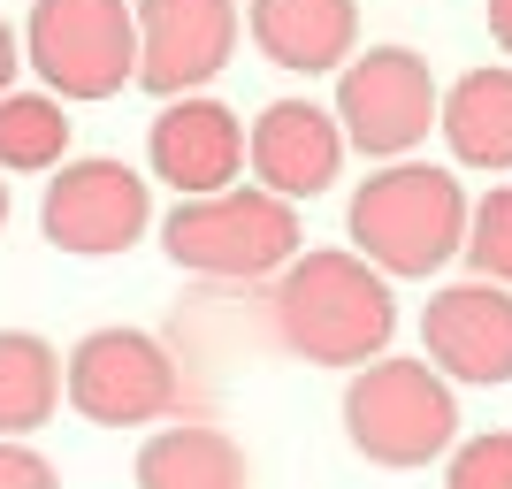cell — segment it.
I'll return each mask as SVG.
<instances>
[{
	"label": "cell",
	"instance_id": "obj_22",
	"mask_svg": "<svg viewBox=\"0 0 512 489\" xmlns=\"http://www.w3.org/2000/svg\"><path fill=\"white\" fill-rule=\"evenodd\" d=\"M490 39L512 54V0H490Z\"/></svg>",
	"mask_w": 512,
	"mask_h": 489
},
{
	"label": "cell",
	"instance_id": "obj_2",
	"mask_svg": "<svg viewBox=\"0 0 512 489\" xmlns=\"http://www.w3.org/2000/svg\"><path fill=\"white\" fill-rule=\"evenodd\" d=\"M467 192L451 169L398 161V169L367 176L352 192V245L375 276H436L459 245H467Z\"/></svg>",
	"mask_w": 512,
	"mask_h": 489
},
{
	"label": "cell",
	"instance_id": "obj_19",
	"mask_svg": "<svg viewBox=\"0 0 512 489\" xmlns=\"http://www.w3.org/2000/svg\"><path fill=\"white\" fill-rule=\"evenodd\" d=\"M444 489H512V428L467 436L444 467Z\"/></svg>",
	"mask_w": 512,
	"mask_h": 489
},
{
	"label": "cell",
	"instance_id": "obj_7",
	"mask_svg": "<svg viewBox=\"0 0 512 489\" xmlns=\"http://www.w3.org/2000/svg\"><path fill=\"white\" fill-rule=\"evenodd\" d=\"M62 390L100 428H146L176 405V360L146 329H92L62 360Z\"/></svg>",
	"mask_w": 512,
	"mask_h": 489
},
{
	"label": "cell",
	"instance_id": "obj_12",
	"mask_svg": "<svg viewBox=\"0 0 512 489\" xmlns=\"http://www.w3.org/2000/svg\"><path fill=\"white\" fill-rule=\"evenodd\" d=\"M245 153H253L260 192L314 199V192H329L337 169H344V130H337V115H321L314 100H268L253 138H245Z\"/></svg>",
	"mask_w": 512,
	"mask_h": 489
},
{
	"label": "cell",
	"instance_id": "obj_16",
	"mask_svg": "<svg viewBox=\"0 0 512 489\" xmlns=\"http://www.w3.org/2000/svg\"><path fill=\"white\" fill-rule=\"evenodd\" d=\"M62 405V352L31 329H0V436L23 444Z\"/></svg>",
	"mask_w": 512,
	"mask_h": 489
},
{
	"label": "cell",
	"instance_id": "obj_9",
	"mask_svg": "<svg viewBox=\"0 0 512 489\" xmlns=\"http://www.w3.org/2000/svg\"><path fill=\"white\" fill-rule=\"evenodd\" d=\"M138 23V85L161 100H192L207 77L230 69L237 0H130Z\"/></svg>",
	"mask_w": 512,
	"mask_h": 489
},
{
	"label": "cell",
	"instance_id": "obj_20",
	"mask_svg": "<svg viewBox=\"0 0 512 489\" xmlns=\"http://www.w3.org/2000/svg\"><path fill=\"white\" fill-rule=\"evenodd\" d=\"M0 489H62V482H54V467H46L31 444H8V436H0Z\"/></svg>",
	"mask_w": 512,
	"mask_h": 489
},
{
	"label": "cell",
	"instance_id": "obj_15",
	"mask_svg": "<svg viewBox=\"0 0 512 489\" xmlns=\"http://www.w3.org/2000/svg\"><path fill=\"white\" fill-rule=\"evenodd\" d=\"M138 489H245V451L222 428H161L138 444Z\"/></svg>",
	"mask_w": 512,
	"mask_h": 489
},
{
	"label": "cell",
	"instance_id": "obj_14",
	"mask_svg": "<svg viewBox=\"0 0 512 489\" xmlns=\"http://www.w3.org/2000/svg\"><path fill=\"white\" fill-rule=\"evenodd\" d=\"M436 130L467 169H512V69H467L436 107Z\"/></svg>",
	"mask_w": 512,
	"mask_h": 489
},
{
	"label": "cell",
	"instance_id": "obj_6",
	"mask_svg": "<svg viewBox=\"0 0 512 489\" xmlns=\"http://www.w3.org/2000/svg\"><path fill=\"white\" fill-rule=\"evenodd\" d=\"M436 77H428V62L413 54V46H367V54H352L337 77V130L344 146L375 153V161H398V153H413L428 138V123H436Z\"/></svg>",
	"mask_w": 512,
	"mask_h": 489
},
{
	"label": "cell",
	"instance_id": "obj_1",
	"mask_svg": "<svg viewBox=\"0 0 512 489\" xmlns=\"http://www.w3.org/2000/svg\"><path fill=\"white\" fill-rule=\"evenodd\" d=\"M268 321H276V344L299 352L306 367H367L398 329V306L360 253H299L276 276Z\"/></svg>",
	"mask_w": 512,
	"mask_h": 489
},
{
	"label": "cell",
	"instance_id": "obj_18",
	"mask_svg": "<svg viewBox=\"0 0 512 489\" xmlns=\"http://www.w3.org/2000/svg\"><path fill=\"white\" fill-rule=\"evenodd\" d=\"M459 253L474 260V283L512 291V184H497V192L467 214V245H459Z\"/></svg>",
	"mask_w": 512,
	"mask_h": 489
},
{
	"label": "cell",
	"instance_id": "obj_5",
	"mask_svg": "<svg viewBox=\"0 0 512 489\" xmlns=\"http://www.w3.org/2000/svg\"><path fill=\"white\" fill-rule=\"evenodd\" d=\"M23 62L46 77L54 100H115L138 85V23L130 0H31Z\"/></svg>",
	"mask_w": 512,
	"mask_h": 489
},
{
	"label": "cell",
	"instance_id": "obj_8",
	"mask_svg": "<svg viewBox=\"0 0 512 489\" xmlns=\"http://www.w3.org/2000/svg\"><path fill=\"white\" fill-rule=\"evenodd\" d=\"M153 222V192L146 176L130 169V161H107V153H92V161H62L54 169V184H46V207H39V230L46 245H62V253H123V245H138Z\"/></svg>",
	"mask_w": 512,
	"mask_h": 489
},
{
	"label": "cell",
	"instance_id": "obj_13",
	"mask_svg": "<svg viewBox=\"0 0 512 489\" xmlns=\"http://www.w3.org/2000/svg\"><path fill=\"white\" fill-rule=\"evenodd\" d=\"M253 23V46L276 69H344L352 62V39H360V8L352 0H253L245 8Z\"/></svg>",
	"mask_w": 512,
	"mask_h": 489
},
{
	"label": "cell",
	"instance_id": "obj_10",
	"mask_svg": "<svg viewBox=\"0 0 512 489\" xmlns=\"http://www.w3.org/2000/svg\"><path fill=\"white\" fill-rule=\"evenodd\" d=\"M428 367L444 383H512V291L497 283H451L421 314Z\"/></svg>",
	"mask_w": 512,
	"mask_h": 489
},
{
	"label": "cell",
	"instance_id": "obj_23",
	"mask_svg": "<svg viewBox=\"0 0 512 489\" xmlns=\"http://www.w3.org/2000/svg\"><path fill=\"white\" fill-rule=\"evenodd\" d=\"M0 222H8V184H0Z\"/></svg>",
	"mask_w": 512,
	"mask_h": 489
},
{
	"label": "cell",
	"instance_id": "obj_21",
	"mask_svg": "<svg viewBox=\"0 0 512 489\" xmlns=\"http://www.w3.org/2000/svg\"><path fill=\"white\" fill-rule=\"evenodd\" d=\"M16 69H23V39L0 23V100H8V85H16Z\"/></svg>",
	"mask_w": 512,
	"mask_h": 489
},
{
	"label": "cell",
	"instance_id": "obj_3",
	"mask_svg": "<svg viewBox=\"0 0 512 489\" xmlns=\"http://www.w3.org/2000/svg\"><path fill=\"white\" fill-rule=\"evenodd\" d=\"M176 268L214 283H253V276H283L299 260V207L260 184H230L214 199H176V214L161 222Z\"/></svg>",
	"mask_w": 512,
	"mask_h": 489
},
{
	"label": "cell",
	"instance_id": "obj_4",
	"mask_svg": "<svg viewBox=\"0 0 512 489\" xmlns=\"http://www.w3.org/2000/svg\"><path fill=\"white\" fill-rule=\"evenodd\" d=\"M344 436L375 467H428L459 444V398L428 360H375L344 390Z\"/></svg>",
	"mask_w": 512,
	"mask_h": 489
},
{
	"label": "cell",
	"instance_id": "obj_11",
	"mask_svg": "<svg viewBox=\"0 0 512 489\" xmlns=\"http://www.w3.org/2000/svg\"><path fill=\"white\" fill-rule=\"evenodd\" d=\"M153 176L161 184H176V199H214L230 192L237 169H245V130H237V115L222 100H169L161 115H153Z\"/></svg>",
	"mask_w": 512,
	"mask_h": 489
},
{
	"label": "cell",
	"instance_id": "obj_17",
	"mask_svg": "<svg viewBox=\"0 0 512 489\" xmlns=\"http://www.w3.org/2000/svg\"><path fill=\"white\" fill-rule=\"evenodd\" d=\"M69 161V107L54 92H8L0 100V169H62Z\"/></svg>",
	"mask_w": 512,
	"mask_h": 489
}]
</instances>
